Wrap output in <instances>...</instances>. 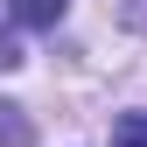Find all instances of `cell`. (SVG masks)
<instances>
[{
    "mask_svg": "<svg viewBox=\"0 0 147 147\" xmlns=\"http://www.w3.org/2000/svg\"><path fill=\"white\" fill-rule=\"evenodd\" d=\"M7 14L21 28H56L63 21V0H7Z\"/></svg>",
    "mask_w": 147,
    "mask_h": 147,
    "instance_id": "cell-1",
    "label": "cell"
},
{
    "mask_svg": "<svg viewBox=\"0 0 147 147\" xmlns=\"http://www.w3.org/2000/svg\"><path fill=\"white\" fill-rule=\"evenodd\" d=\"M112 147H147V112H119L112 119Z\"/></svg>",
    "mask_w": 147,
    "mask_h": 147,
    "instance_id": "cell-2",
    "label": "cell"
},
{
    "mask_svg": "<svg viewBox=\"0 0 147 147\" xmlns=\"http://www.w3.org/2000/svg\"><path fill=\"white\" fill-rule=\"evenodd\" d=\"M14 63H21V42H14V35L0 28V70H14Z\"/></svg>",
    "mask_w": 147,
    "mask_h": 147,
    "instance_id": "cell-3",
    "label": "cell"
}]
</instances>
